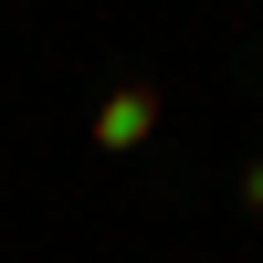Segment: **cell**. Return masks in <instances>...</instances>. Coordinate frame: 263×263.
<instances>
[{
	"mask_svg": "<svg viewBox=\"0 0 263 263\" xmlns=\"http://www.w3.org/2000/svg\"><path fill=\"white\" fill-rule=\"evenodd\" d=\"M242 211H263V158H242Z\"/></svg>",
	"mask_w": 263,
	"mask_h": 263,
	"instance_id": "cell-2",
	"label": "cell"
},
{
	"mask_svg": "<svg viewBox=\"0 0 263 263\" xmlns=\"http://www.w3.org/2000/svg\"><path fill=\"white\" fill-rule=\"evenodd\" d=\"M147 137H158V84H147V74L105 84V105H95V147H105V158H126V147H147Z\"/></svg>",
	"mask_w": 263,
	"mask_h": 263,
	"instance_id": "cell-1",
	"label": "cell"
}]
</instances>
